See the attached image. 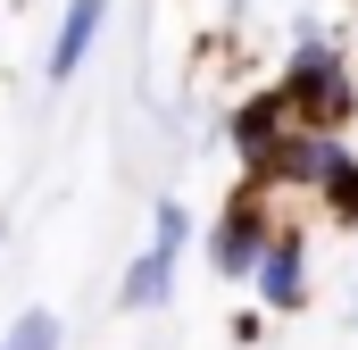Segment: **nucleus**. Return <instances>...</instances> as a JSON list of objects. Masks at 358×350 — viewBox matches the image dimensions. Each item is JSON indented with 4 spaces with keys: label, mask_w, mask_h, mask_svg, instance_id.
Listing matches in <instances>:
<instances>
[{
    "label": "nucleus",
    "mask_w": 358,
    "mask_h": 350,
    "mask_svg": "<svg viewBox=\"0 0 358 350\" xmlns=\"http://www.w3.org/2000/svg\"><path fill=\"white\" fill-rule=\"evenodd\" d=\"M275 92H283V108H292L308 134H350V117H358V67L342 59V42H334L317 17L292 25V59H283Z\"/></svg>",
    "instance_id": "obj_1"
},
{
    "label": "nucleus",
    "mask_w": 358,
    "mask_h": 350,
    "mask_svg": "<svg viewBox=\"0 0 358 350\" xmlns=\"http://www.w3.org/2000/svg\"><path fill=\"white\" fill-rule=\"evenodd\" d=\"M275 217H283V192H267L259 175H234V192H225L217 217L200 225V259H208V275H217V284H250V267H259V251H267Z\"/></svg>",
    "instance_id": "obj_2"
},
{
    "label": "nucleus",
    "mask_w": 358,
    "mask_h": 350,
    "mask_svg": "<svg viewBox=\"0 0 358 350\" xmlns=\"http://www.w3.org/2000/svg\"><path fill=\"white\" fill-rule=\"evenodd\" d=\"M192 234H200V217L183 209V200H159L150 209V242L125 259V275H117V309L125 317H150V309H167L176 300V267L183 251H192Z\"/></svg>",
    "instance_id": "obj_3"
},
{
    "label": "nucleus",
    "mask_w": 358,
    "mask_h": 350,
    "mask_svg": "<svg viewBox=\"0 0 358 350\" xmlns=\"http://www.w3.org/2000/svg\"><path fill=\"white\" fill-rule=\"evenodd\" d=\"M308 225L300 217H275L267 251H259V267H250V300L267 309V317H300L308 309Z\"/></svg>",
    "instance_id": "obj_4"
},
{
    "label": "nucleus",
    "mask_w": 358,
    "mask_h": 350,
    "mask_svg": "<svg viewBox=\"0 0 358 350\" xmlns=\"http://www.w3.org/2000/svg\"><path fill=\"white\" fill-rule=\"evenodd\" d=\"M283 134H300V117L283 108V92H275V84H250L234 108H225V150H234V167H242V175L267 167L275 150H283Z\"/></svg>",
    "instance_id": "obj_5"
},
{
    "label": "nucleus",
    "mask_w": 358,
    "mask_h": 350,
    "mask_svg": "<svg viewBox=\"0 0 358 350\" xmlns=\"http://www.w3.org/2000/svg\"><path fill=\"white\" fill-rule=\"evenodd\" d=\"M100 34H108V0H67L59 8V25H50V50H42V84H76L92 67V50H100Z\"/></svg>",
    "instance_id": "obj_6"
},
{
    "label": "nucleus",
    "mask_w": 358,
    "mask_h": 350,
    "mask_svg": "<svg viewBox=\"0 0 358 350\" xmlns=\"http://www.w3.org/2000/svg\"><path fill=\"white\" fill-rule=\"evenodd\" d=\"M308 200H317V217H334V225H358V150H350V134L334 142V159H325V175L308 183Z\"/></svg>",
    "instance_id": "obj_7"
},
{
    "label": "nucleus",
    "mask_w": 358,
    "mask_h": 350,
    "mask_svg": "<svg viewBox=\"0 0 358 350\" xmlns=\"http://www.w3.org/2000/svg\"><path fill=\"white\" fill-rule=\"evenodd\" d=\"M0 350H67L59 309H17V317H8V334H0Z\"/></svg>",
    "instance_id": "obj_8"
},
{
    "label": "nucleus",
    "mask_w": 358,
    "mask_h": 350,
    "mask_svg": "<svg viewBox=\"0 0 358 350\" xmlns=\"http://www.w3.org/2000/svg\"><path fill=\"white\" fill-rule=\"evenodd\" d=\"M225 334H234V342L250 350L259 334H267V309H259V300H250V309H234V326H225Z\"/></svg>",
    "instance_id": "obj_9"
},
{
    "label": "nucleus",
    "mask_w": 358,
    "mask_h": 350,
    "mask_svg": "<svg viewBox=\"0 0 358 350\" xmlns=\"http://www.w3.org/2000/svg\"><path fill=\"white\" fill-rule=\"evenodd\" d=\"M0 242H8V217H0Z\"/></svg>",
    "instance_id": "obj_10"
},
{
    "label": "nucleus",
    "mask_w": 358,
    "mask_h": 350,
    "mask_svg": "<svg viewBox=\"0 0 358 350\" xmlns=\"http://www.w3.org/2000/svg\"><path fill=\"white\" fill-rule=\"evenodd\" d=\"M350 326H358V309H350Z\"/></svg>",
    "instance_id": "obj_11"
},
{
    "label": "nucleus",
    "mask_w": 358,
    "mask_h": 350,
    "mask_svg": "<svg viewBox=\"0 0 358 350\" xmlns=\"http://www.w3.org/2000/svg\"><path fill=\"white\" fill-rule=\"evenodd\" d=\"M350 8H358V0H350Z\"/></svg>",
    "instance_id": "obj_12"
}]
</instances>
